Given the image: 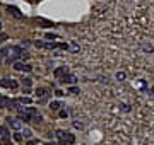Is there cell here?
Masks as SVG:
<instances>
[{"label":"cell","mask_w":154,"mask_h":145,"mask_svg":"<svg viewBox=\"0 0 154 145\" xmlns=\"http://www.w3.org/2000/svg\"><path fill=\"white\" fill-rule=\"evenodd\" d=\"M7 38H9V36L5 34V33H2V34H0V44H2V43H5V41H7Z\"/></svg>","instance_id":"17"},{"label":"cell","mask_w":154,"mask_h":145,"mask_svg":"<svg viewBox=\"0 0 154 145\" xmlns=\"http://www.w3.org/2000/svg\"><path fill=\"white\" fill-rule=\"evenodd\" d=\"M55 96H56V97H62L63 92H62V90H55Z\"/></svg>","instance_id":"25"},{"label":"cell","mask_w":154,"mask_h":145,"mask_svg":"<svg viewBox=\"0 0 154 145\" xmlns=\"http://www.w3.org/2000/svg\"><path fill=\"white\" fill-rule=\"evenodd\" d=\"M60 82H63V84H69V85H74V84L77 82V79L74 75H70V74H65V75L60 79Z\"/></svg>","instance_id":"5"},{"label":"cell","mask_w":154,"mask_h":145,"mask_svg":"<svg viewBox=\"0 0 154 145\" xmlns=\"http://www.w3.org/2000/svg\"><path fill=\"white\" fill-rule=\"evenodd\" d=\"M70 92H72V94H79L81 90L77 89V87H74V85H72V87H70Z\"/></svg>","instance_id":"22"},{"label":"cell","mask_w":154,"mask_h":145,"mask_svg":"<svg viewBox=\"0 0 154 145\" xmlns=\"http://www.w3.org/2000/svg\"><path fill=\"white\" fill-rule=\"evenodd\" d=\"M9 53H10V50H7V48H4L2 51H0V55H2V56H7Z\"/></svg>","instance_id":"20"},{"label":"cell","mask_w":154,"mask_h":145,"mask_svg":"<svg viewBox=\"0 0 154 145\" xmlns=\"http://www.w3.org/2000/svg\"><path fill=\"white\" fill-rule=\"evenodd\" d=\"M14 68L21 70V72H31L33 67H31V65H24V63H21V62H14Z\"/></svg>","instance_id":"6"},{"label":"cell","mask_w":154,"mask_h":145,"mask_svg":"<svg viewBox=\"0 0 154 145\" xmlns=\"http://www.w3.org/2000/svg\"><path fill=\"white\" fill-rule=\"evenodd\" d=\"M7 10H9V14L12 15V17H15V19H22V12L17 7H14V5H9Z\"/></svg>","instance_id":"4"},{"label":"cell","mask_w":154,"mask_h":145,"mask_svg":"<svg viewBox=\"0 0 154 145\" xmlns=\"http://www.w3.org/2000/svg\"><path fill=\"white\" fill-rule=\"evenodd\" d=\"M65 74H67V68H65V67H60V68L55 70V77H56V79H62Z\"/></svg>","instance_id":"8"},{"label":"cell","mask_w":154,"mask_h":145,"mask_svg":"<svg viewBox=\"0 0 154 145\" xmlns=\"http://www.w3.org/2000/svg\"><path fill=\"white\" fill-rule=\"evenodd\" d=\"M38 22H41L40 26H43V28H48V26H53V22H50V21H45V19H38Z\"/></svg>","instance_id":"11"},{"label":"cell","mask_w":154,"mask_h":145,"mask_svg":"<svg viewBox=\"0 0 154 145\" xmlns=\"http://www.w3.org/2000/svg\"><path fill=\"white\" fill-rule=\"evenodd\" d=\"M60 116H62V118H67V111H60Z\"/></svg>","instance_id":"27"},{"label":"cell","mask_w":154,"mask_h":145,"mask_svg":"<svg viewBox=\"0 0 154 145\" xmlns=\"http://www.w3.org/2000/svg\"><path fill=\"white\" fill-rule=\"evenodd\" d=\"M33 121H34V123H41V121H43V116L40 114V113H36L34 116H33Z\"/></svg>","instance_id":"14"},{"label":"cell","mask_w":154,"mask_h":145,"mask_svg":"<svg viewBox=\"0 0 154 145\" xmlns=\"http://www.w3.org/2000/svg\"><path fill=\"white\" fill-rule=\"evenodd\" d=\"M60 106H62V103H58V101H53V103H50V108L53 111H58L60 109Z\"/></svg>","instance_id":"10"},{"label":"cell","mask_w":154,"mask_h":145,"mask_svg":"<svg viewBox=\"0 0 154 145\" xmlns=\"http://www.w3.org/2000/svg\"><path fill=\"white\" fill-rule=\"evenodd\" d=\"M7 104H9V99L0 96V108H7Z\"/></svg>","instance_id":"15"},{"label":"cell","mask_w":154,"mask_h":145,"mask_svg":"<svg viewBox=\"0 0 154 145\" xmlns=\"http://www.w3.org/2000/svg\"><path fill=\"white\" fill-rule=\"evenodd\" d=\"M0 85L5 87V89H15V87H17V82L12 80V79H9V77H5V79L0 80Z\"/></svg>","instance_id":"2"},{"label":"cell","mask_w":154,"mask_h":145,"mask_svg":"<svg viewBox=\"0 0 154 145\" xmlns=\"http://www.w3.org/2000/svg\"><path fill=\"white\" fill-rule=\"evenodd\" d=\"M45 38H46V39H50V41H51V39H56V38H58V36H56V34H46V36H45Z\"/></svg>","instance_id":"21"},{"label":"cell","mask_w":154,"mask_h":145,"mask_svg":"<svg viewBox=\"0 0 154 145\" xmlns=\"http://www.w3.org/2000/svg\"><path fill=\"white\" fill-rule=\"evenodd\" d=\"M31 84H33V80H31L29 77H24V79H22V85H24V87H29Z\"/></svg>","instance_id":"13"},{"label":"cell","mask_w":154,"mask_h":145,"mask_svg":"<svg viewBox=\"0 0 154 145\" xmlns=\"http://www.w3.org/2000/svg\"><path fill=\"white\" fill-rule=\"evenodd\" d=\"M22 55H24V53H22V50L19 48V46H15V48L12 50V53L9 55V62H15V60H17L19 56H22Z\"/></svg>","instance_id":"3"},{"label":"cell","mask_w":154,"mask_h":145,"mask_svg":"<svg viewBox=\"0 0 154 145\" xmlns=\"http://www.w3.org/2000/svg\"><path fill=\"white\" fill-rule=\"evenodd\" d=\"M122 109L125 111V113H128V111H130V108H128V106H127V104H122Z\"/></svg>","instance_id":"24"},{"label":"cell","mask_w":154,"mask_h":145,"mask_svg":"<svg viewBox=\"0 0 154 145\" xmlns=\"http://www.w3.org/2000/svg\"><path fill=\"white\" fill-rule=\"evenodd\" d=\"M31 135H33V131L29 130V128H26V130L22 131V137H26V138H31Z\"/></svg>","instance_id":"16"},{"label":"cell","mask_w":154,"mask_h":145,"mask_svg":"<svg viewBox=\"0 0 154 145\" xmlns=\"http://www.w3.org/2000/svg\"><path fill=\"white\" fill-rule=\"evenodd\" d=\"M19 101H21V104H29V103H31V101H29V97H21Z\"/></svg>","instance_id":"19"},{"label":"cell","mask_w":154,"mask_h":145,"mask_svg":"<svg viewBox=\"0 0 154 145\" xmlns=\"http://www.w3.org/2000/svg\"><path fill=\"white\" fill-rule=\"evenodd\" d=\"M7 123L10 125V128H14V130H19L21 128V119H15V118H7Z\"/></svg>","instance_id":"7"},{"label":"cell","mask_w":154,"mask_h":145,"mask_svg":"<svg viewBox=\"0 0 154 145\" xmlns=\"http://www.w3.org/2000/svg\"><path fill=\"white\" fill-rule=\"evenodd\" d=\"M14 138L17 140V142H21V140H22V135H21V133H15V135H14Z\"/></svg>","instance_id":"23"},{"label":"cell","mask_w":154,"mask_h":145,"mask_svg":"<svg viewBox=\"0 0 154 145\" xmlns=\"http://www.w3.org/2000/svg\"><path fill=\"white\" fill-rule=\"evenodd\" d=\"M0 135H2V137H7V128L0 126Z\"/></svg>","instance_id":"18"},{"label":"cell","mask_w":154,"mask_h":145,"mask_svg":"<svg viewBox=\"0 0 154 145\" xmlns=\"http://www.w3.org/2000/svg\"><path fill=\"white\" fill-rule=\"evenodd\" d=\"M55 135H56V138L62 142L60 145H72L76 142V137H74L72 133H69V131H65V130H56Z\"/></svg>","instance_id":"1"},{"label":"cell","mask_w":154,"mask_h":145,"mask_svg":"<svg viewBox=\"0 0 154 145\" xmlns=\"http://www.w3.org/2000/svg\"><path fill=\"white\" fill-rule=\"evenodd\" d=\"M0 28H2V24H0Z\"/></svg>","instance_id":"28"},{"label":"cell","mask_w":154,"mask_h":145,"mask_svg":"<svg viewBox=\"0 0 154 145\" xmlns=\"http://www.w3.org/2000/svg\"><path fill=\"white\" fill-rule=\"evenodd\" d=\"M74 126H76V128H79V130H81V128H82V123H79V121H76V123H74Z\"/></svg>","instance_id":"26"},{"label":"cell","mask_w":154,"mask_h":145,"mask_svg":"<svg viewBox=\"0 0 154 145\" xmlns=\"http://www.w3.org/2000/svg\"><path fill=\"white\" fill-rule=\"evenodd\" d=\"M140 48L144 50V51H147V53H153V51H154V48H153V44H151V43H142V44H140Z\"/></svg>","instance_id":"9"},{"label":"cell","mask_w":154,"mask_h":145,"mask_svg":"<svg viewBox=\"0 0 154 145\" xmlns=\"http://www.w3.org/2000/svg\"><path fill=\"white\" fill-rule=\"evenodd\" d=\"M117 80H120V82H122V80H125V77H127V74L125 72H117Z\"/></svg>","instance_id":"12"}]
</instances>
